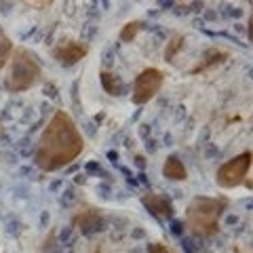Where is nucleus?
Instances as JSON below:
<instances>
[{"label":"nucleus","instance_id":"obj_26","mask_svg":"<svg viewBox=\"0 0 253 253\" xmlns=\"http://www.w3.org/2000/svg\"><path fill=\"white\" fill-rule=\"evenodd\" d=\"M205 150H207V156H217L219 154V150L213 144H205Z\"/></svg>","mask_w":253,"mask_h":253},{"label":"nucleus","instance_id":"obj_4","mask_svg":"<svg viewBox=\"0 0 253 253\" xmlns=\"http://www.w3.org/2000/svg\"><path fill=\"white\" fill-rule=\"evenodd\" d=\"M165 81V74L161 72L158 68H146L137 74L135 83H133V95H131V101L135 106H144L148 104L154 95L161 91Z\"/></svg>","mask_w":253,"mask_h":253},{"label":"nucleus","instance_id":"obj_38","mask_svg":"<svg viewBox=\"0 0 253 253\" xmlns=\"http://www.w3.org/2000/svg\"><path fill=\"white\" fill-rule=\"evenodd\" d=\"M0 135H2V121H0Z\"/></svg>","mask_w":253,"mask_h":253},{"label":"nucleus","instance_id":"obj_25","mask_svg":"<svg viewBox=\"0 0 253 253\" xmlns=\"http://www.w3.org/2000/svg\"><path fill=\"white\" fill-rule=\"evenodd\" d=\"M95 34V26H86V23H84V30H83V36L86 38V41H89V38Z\"/></svg>","mask_w":253,"mask_h":253},{"label":"nucleus","instance_id":"obj_32","mask_svg":"<svg viewBox=\"0 0 253 253\" xmlns=\"http://www.w3.org/2000/svg\"><path fill=\"white\" fill-rule=\"evenodd\" d=\"M84 181H86V175H76V177H74V184H76V186L84 184Z\"/></svg>","mask_w":253,"mask_h":253},{"label":"nucleus","instance_id":"obj_9","mask_svg":"<svg viewBox=\"0 0 253 253\" xmlns=\"http://www.w3.org/2000/svg\"><path fill=\"white\" fill-rule=\"evenodd\" d=\"M163 175L167 177V179H171V181H181V179H186V177H188L186 165L181 163L179 156L171 154V156H167V161H165V165H163Z\"/></svg>","mask_w":253,"mask_h":253},{"label":"nucleus","instance_id":"obj_19","mask_svg":"<svg viewBox=\"0 0 253 253\" xmlns=\"http://www.w3.org/2000/svg\"><path fill=\"white\" fill-rule=\"evenodd\" d=\"M181 247H184L186 253H199L201 251V247L196 245L194 239H181Z\"/></svg>","mask_w":253,"mask_h":253},{"label":"nucleus","instance_id":"obj_7","mask_svg":"<svg viewBox=\"0 0 253 253\" xmlns=\"http://www.w3.org/2000/svg\"><path fill=\"white\" fill-rule=\"evenodd\" d=\"M141 203H144V207L152 213L156 219H169L171 221L173 215H175L173 201L163 192H148V194L141 196Z\"/></svg>","mask_w":253,"mask_h":253},{"label":"nucleus","instance_id":"obj_22","mask_svg":"<svg viewBox=\"0 0 253 253\" xmlns=\"http://www.w3.org/2000/svg\"><path fill=\"white\" fill-rule=\"evenodd\" d=\"M101 63H104V68L114 66V49H106L104 53H101Z\"/></svg>","mask_w":253,"mask_h":253},{"label":"nucleus","instance_id":"obj_13","mask_svg":"<svg viewBox=\"0 0 253 253\" xmlns=\"http://www.w3.org/2000/svg\"><path fill=\"white\" fill-rule=\"evenodd\" d=\"M144 28V21H129L126 26L121 30V42H131L133 38L139 34V30Z\"/></svg>","mask_w":253,"mask_h":253},{"label":"nucleus","instance_id":"obj_27","mask_svg":"<svg viewBox=\"0 0 253 253\" xmlns=\"http://www.w3.org/2000/svg\"><path fill=\"white\" fill-rule=\"evenodd\" d=\"M97 192H99V196H110V186H104V184H99V188H97Z\"/></svg>","mask_w":253,"mask_h":253},{"label":"nucleus","instance_id":"obj_28","mask_svg":"<svg viewBox=\"0 0 253 253\" xmlns=\"http://www.w3.org/2000/svg\"><path fill=\"white\" fill-rule=\"evenodd\" d=\"M135 165H137L139 169H144L146 167V158L144 156H135Z\"/></svg>","mask_w":253,"mask_h":253},{"label":"nucleus","instance_id":"obj_1","mask_svg":"<svg viewBox=\"0 0 253 253\" xmlns=\"http://www.w3.org/2000/svg\"><path fill=\"white\" fill-rule=\"evenodd\" d=\"M84 148V139L78 131L76 123L63 110L55 112L53 118L46 123L42 135L38 137L32 150L34 163L42 171H57L66 165L76 161Z\"/></svg>","mask_w":253,"mask_h":253},{"label":"nucleus","instance_id":"obj_14","mask_svg":"<svg viewBox=\"0 0 253 253\" xmlns=\"http://www.w3.org/2000/svg\"><path fill=\"white\" fill-rule=\"evenodd\" d=\"M11 53H13V42L6 36H0V70L11 59Z\"/></svg>","mask_w":253,"mask_h":253},{"label":"nucleus","instance_id":"obj_31","mask_svg":"<svg viewBox=\"0 0 253 253\" xmlns=\"http://www.w3.org/2000/svg\"><path fill=\"white\" fill-rule=\"evenodd\" d=\"M144 236H146V232L139 230V228H137V230H133V239H144Z\"/></svg>","mask_w":253,"mask_h":253},{"label":"nucleus","instance_id":"obj_5","mask_svg":"<svg viewBox=\"0 0 253 253\" xmlns=\"http://www.w3.org/2000/svg\"><path fill=\"white\" fill-rule=\"evenodd\" d=\"M249 167H251V152H243L239 156H234L217 169L215 184L219 188H236L247 177Z\"/></svg>","mask_w":253,"mask_h":253},{"label":"nucleus","instance_id":"obj_33","mask_svg":"<svg viewBox=\"0 0 253 253\" xmlns=\"http://www.w3.org/2000/svg\"><path fill=\"white\" fill-rule=\"evenodd\" d=\"M108 158H110V161H112V163H116V158H118V154L114 152V150H110V152H108Z\"/></svg>","mask_w":253,"mask_h":253},{"label":"nucleus","instance_id":"obj_30","mask_svg":"<svg viewBox=\"0 0 253 253\" xmlns=\"http://www.w3.org/2000/svg\"><path fill=\"white\" fill-rule=\"evenodd\" d=\"M156 148H158V144L154 139H148V152H156Z\"/></svg>","mask_w":253,"mask_h":253},{"label":"nucleus","instance_id":"obj_21","mask_svg":"<svg viewBox=\"0 0 253 253\" xmlns=\"http://www.w3.org/2000/svg\"><path fill=\"white\" fill-rule=\"evenodd\" d=\"M148 253H175V251L169 249V247H165L163 243H150L148 245Z\"/></svg>","mask_w":253,"mask_h":253},{"label":"nucleus","instance_id":"obj_3","mask_svg":"<svg viewBox=\"0 0 253 253\" xmlns=\"http://www.w3.org/2000/svg\"><path fill=\"white\" fill-rule=\"evenodd\" d=\"M42 78V70L38 57L26 46H19L11 57V72L6 76V91L11 93H23L32 89Z\"/></svg>","mask_w":253,"mask_h":253},{"label":"nucleus","instance_id":"obj_10","mask_svg":"<svg viewBox=\"0 0 253 253\" xmlns=\"http://www.w3.org/2000/svg\"><path fill=\"white\" fill-rule=\"evenodd\" d=\"M228 57H230V53L224 51V49H207L203 55V61L199 68H194V74L203 72V70H209V68H215L219 63H224Z\"/></svg>","mask_w":253,"mask_h":253},{"label":"nucleus","instance_id":"obj_29","mask_svg":"<svg viewBox=\"0 0 253 253\" xmlns=\"http://www.w3.org/2000/svg\"><path fill=\"white\" fill-rule=\"evenodd\" d=\"M226 224H228V226L239 224V215H228V217H226Z\"/></svg>","mask_w":253,"mask_h":253},{"label":"nucleus","instance_id":"obj_35","mask_svg":"<svg viewBox=\"0 0 253 253\" xmlns=\"http://www.w3.org/2000/svg\"><path fill=\"white\" fill-rule=\"evenodd\" d=\"M104 118H106V114H104V112H99L97 116H95V123H101V121H104Z\"/></svg>","mask_w":253,"mask_h":253},{"label":"nucleus","instance_id":"obj_34","mask_svg":"<svg viewBox=\"0 0 253 253\" xmlns=\"http://www.w3.org/2000/svg\"><path fill=\"white\" fill-rule=\"evenodd\" d=\"M41 221H42V226H46V221H49V213H42V217H41Z\"/></svg>","mask_w":253,"mask_h":253},{"label":"nucleus","instance_id":"obj_17","mask_svg":"<svg viewBox=\"0 0 253 253\" xmlns=\"http://www.w3.org/2000/svg\"><path fill=\"white\" fill-rule=\"evenodd\" d=\"M84 169H86V173H97L99 177H106V179H110V173L101 169L97 163H86V165H84Z\"/></svg>","mask_w":253,"mask_h":253},{"label":"nucleus","instance_id":"obj_8","mask_svg":"<svg viewBox=\"0 0 253 253\" xmlns=\"http://www.w3.org/2000/svg\"><path fill=\"white\" fill-rule=\"evenodd\" d=\"M74 226L81 228V232L84 236H93V234L104 232L108 228V221L97 209H86L74 217Z\"/></svg>","mask_w":253,"mask_h":253},{"label":"nucleus","instance_id":"obj_12","mask_svg":"<svg viewBox=\"0 0 253 253\" xmlns=\"http://www.w3.org/2000/svg\"><path fill=\"white\" fill-rule=\"evenodd\" d=\"M184 41H186L184 34H173V36H171L167 49H165V61H173V57L177 55V51L181 49V46H184Z\"/></svg>","mask_w":253,"mask_h":253},{"label":"nucleus","instance_id":"obj_20","mask_svg":"<svg viewBox=\"0 0 253 253\" xmlns=\"http://www.w3.org/2000/svg\"><path fill=\"white\" fill-rule=\"evenodd\" d=\"M78 84H81L78 81H74V83H72V101H74L76 112L81 114V112H83V104H81V97H78Z\"/></svg>","mask_w":253,"mask_h":253},{"label":"nucleus","instance_id":"obj_24","mask_svg":"<svg viewBox=\"0 0 253 253\" xmlns=\"http://www.w3.org/2000/svg\"><path fill=\"white\" fill-rule=\"evenodd\" d=\"M44 95H46V97H53V99H59V95H57V86L51 84V83H46V84H44Z\"/></svg>","mask_w":253,"mask_h":253},{"label":"nucleus","instance_id":"obj_39","mask_svg":"<svg viewBox=\"0 0 253 253\" xmlns=\"http://www.w3.org/2000/svg\"><path fill=\"white\" fill-rule=\"evenodd\" d=\"M0 34H2V30H0Z\"/></svg>","mask_w":253,"mask_h":253},{"label":"nucleus","instance_id":"obj_2","mask_svg":"<svg viewBox=\"0 0 253 253\" xmlns=\"http://www.w3.org/2000/svg\"><path fill=\"white\" fill-rule=\"evenodd\" d=\"M228 207V199H211L196 196L186 209V230L192 232L194 239H209L219 230V217Z\"/></svg>","mask_w":253,"mask_h":253},{"label":"nucleus","instance_id":"obj_11","mask_svg":"<svg viewBox=\"0 0 253 253\" xmlns=\"http://www.w3.org/2000/svg\"><path fill=\"white\" fill-rule=\"evenodd\" d=\"M99 81H101V86H104V91L108 95H112V97L125 95V84H123V81L116 74L108 72V70H101V72H99Z\"/></svg>","mask_w":253,"mask_h":253},{"label":"nucleus","instance_id":"obj_18","mask_svg":"<svg viewBox=\"0 0 253 253\" xmlns=\"http://www.w3.org/2000/svg\"><path fill=\"white\" fill-rule=\"evenodd\" d=\"M74 199H76V188H74V186H70V188H66V190H63L61 205H63V207H68V203H72Z\"/></svg>","mask_w":253,"mask_h":253},{"label":"nucleus","instance_id":"obj_6","mask_svg":"<svg viewBox=\"0 0 253 253\" xmlns=\"http://www.w3.org/2000/svg\"><path fill=\"white\" fill-rule=\"evenodd\" d=\"M89 53V44L84 42H76V41H61L57 46H55V59H57L63 68H70V66H76L84 55Z\"/></svg>","mask_w":253,"mask_h":253},{"label":"nucleus","instance_id":"obj_36","mask_svg":"<svg viewBox=\"0 0 253 253\" xmlns=\"http://www.w3.org/2000/svg\"><path fill=\"white\" fill-rule=\"evenodd\" d=\"M139 181H141V184H148V177H146V173H139Z\"/></svg>","mask_w":253,"mask_h":253},{"label":"nucleus","instance_id":"obj_23","mask_svg":"<svg viewBox=\"0 0 253 253\" xmlns=\"http://www.w3.org/2000/svg\"><path fill=\"white\" fill-rule=\"evenodd\" d=\"M72 232H74V226L63 228L61 234H59V243H61V245H70V241H72Z\"/></svg>","mask_w":253,"mask_h":253},{"label":"nucleus","instance_id":"obj_16","mask_svg":"<svg viewBox=\"0 0 253 253\" xmlns=\"http://www.w3.org/2000/svg\"><path fill=\"white\" fill-rule=\"evenodd\" d=\"M219 13L224 15V17H232V19H239L241 15H243V11H241V9H236V6H228V4L221 6Z\"/></svg>","mask_w":253,"mask_h":253},{"label":"nucleus","instance_id":"obj_15","mask_svg":"<svg viewBox=\"0 0 253 253\" xmlns=\"http://www.w3.org/2000/svg\"><path fill=\"white\" fill-rule=\"evenodd\" d=\"M169 230H171V234H175V236H179V239H184L186 224H184L181 219H175V217H173V219H171V224H169Z\"/></svg>","mask_w":253,"mask_h":253},{"label":"nucleus","instance_id":"obj_37","mask_svg":"<svg viewBox=\"0 0 253 253\" xmlns=\"http://www.w3.org/2000/svg\"><path fill=\"white\" fill-rule=\"evenodd\" d=\"M59 186H61V184H59V181H53V184H51L49 188H51V190H59Z\"/></svg>","mask_w":253,"mask_h":253}]
</instances>
